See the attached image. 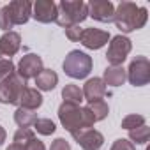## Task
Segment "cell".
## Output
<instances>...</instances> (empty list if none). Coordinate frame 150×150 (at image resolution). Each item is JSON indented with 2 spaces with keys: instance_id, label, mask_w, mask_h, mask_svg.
Wrapping results in <instances>:
<instances>
[{
  "instance_id": "6da1fadb",
  "label": "cell",
  "mask_w": 150,
  "mask_h": 150,
  "mask_svg": "<svg viewBox=\"0 0 150 150\" xmlns=\"http://www.w3.org/2000/svg\"><path fill=\"white\" fill-rule=\"evenodd\" d=\"M148 13L145 7L136 6L134 2H120L113 14V23L122 34H129L145 27Z\"/></svg>"
},
{
  "instance_id": "7a4b0ae2",
  "label": "cell",
  "mask_w": 150,
  "mask_h": 150,
  "mask_svg": "<svg viewBox=\"0 0 150 150\" xmlns=\"http://www.w3.org/2000/svg\"><path fill=\"white\" fill-rule=\"evenodd\" d=\"M58 118L64 129H67L71 134H76L83 129H92L96 124V118L88 108H80L76 104H69V103L60 104Z\"/></svg>"
},
{
  "instance_id": "3957f363",
  "label": "cell",
  "mask_w": 150,
  "mask_h": 150,
  "mask_svg": "<svg viewBox=\"0 0 150 150\" xmlns=\"http://www.w3.org/2000/svg\"><path fill=\"white\" fill-rule=\"evenodd\" d=\"M88 18V7L83 0H62L57 4V23L62 28L80 25Z\"/></svg>"
},
{
  "instance_id": "277c9868",
  "label": "cell",
  "mask_w": 150,
  "mask_h": 150,
  "mask_svg": "<svg viewBox=\"0 0 150 150\" xmlns=\"http://www.w3.org/2000/svg\"><path fill=\"white\" fill-rule=\"evenodd\" d=\"M92 65H94L92 57L87 55V53H83V51H80V50L69 51L67 57L62 62L64 72L67 74L69 78H72V80H83V78H87L88 74H90V71H92Z\"/></svg>"
},
{
  "instance_id": "5b68a950",
  "label": "cell",
  "mask_w": 150,
  "mask_h": 150,
  "mask_svg": "<svg viewBox=\"0 0 150 150\" xmlns=\"http://www.w3.org/2000/svg\"><path fill=\"white\" fill-rule=\"evenodd\" d=\"M132 50V42L129 37L118 34L115 37H111V42L108 46V53H106V60L111 67H117V65H122L124 60L127 58V55L131 53Z\"/></svg>"
},
{
  "instance_id": "8992f818",
  "label": "cell",
  "mask_w": 150,
  "mask_h": 150,
  "mask_svg": "<svg viewBox=\"0 0 150 150\" xmlns=\"http://www.w3.org/2000/svg\"><path fill=\"white\" fill-rule=\"evenodd\" d=\"M27 87V81H23L18 74H11L9 78L0 81V103L2 104H18L21 90Z\"/></svg>"
},
{
  "instance_id": "52a82bcc",
  "label": "cell",
  "mask_w": 150,
  "mask_h": 150,
  "mask_svg": "<svg viewBox=\"0 0 150 150\" xmlns=\"http://www.w3.org/2000/svg\"><path fill=\"white\" fill-rule=\"evenodd\" d=\"M127 80L134 87H143L148 85L150 81V62L146 57H136L131 60L129 69L125 71Z\"/></svg>"
},
{
  "instance_id": "ba28073f",
  "label": "cell",
  "mask_w": 150,
  "mask_h": 150,
  "mask_svg": "<svg viewBox=\"0 0 150 150\" xmlns=\"http://www.w3.org/2000/svg\"><path fill=\"white\" fill-rule=\"evenodd\" d=\"M42 69H44L42 67V58L39 55H35V53H27V55L21 57V60H20V64L16 67V74L23 81H27L30 78L35 80V76Z\"/></svg>"
},
{
  "instance_id": "9c48e42d",
  "label": "cell",
  "mask_w": 150,
  "mask_h": 150,
  "mask_svg": "<svg viewBox=\"0 0 150 150\" xmlns=\"http://www.w3.org/2000/svg\"><path fill=\"white\" fill-rule=\"evenodd\" d=\"M87 7H88V16H92L96 21H101V23L113 21L115 6L110 0H92L90 4H87Z\"/></svg>"
},
{
  "instance_id": "30bf717a",
  "label": "cell",
  "mask_w": 150,
  "mask_h": 150,
  "mask_svg": "<svg viewBox=\"0 0 150 150\" xmlns=\"http://www.w3.org/2000/svg\"><path fill=\"white\" fill-rule=\"evenodd\" d=\"M110 34L106 30H99V28H83V34H81V39L80 42L87 48V50H101L104 44H108L110 41Z\"/></svg>"
},
{
  "instance_id": "8fae6325",
  "label": "cell",
  "mask_w": 150,
  "mask_h": 150,
  "mask_svg": "<svg viewBox=\"0 0 150 150\" xmlns=\"http://www.w3.org/2000/svg\"><path fill=\"white\" fill-rule=\"evenodd\" d=\"M72 138L76 139V143L83 150H99L104 145V136L96 129H83L76 134H72Z\"/></svg>"
},
{
  "instance_id": "7c38bea8",
  "label": "cell",
  "mask_w": 150,
  "mask_h": 150,
  "mask_svg": "<svg viewBox=\"0 0 150 150\" xmlns=\"http://www.w3.org/2000/svg\"><path fill=\"white\" fill-rule=\"evenodd\" d=\"M32 16L39 23L57 21V4L53 0H37L35 4H32Z\"/></svg>"
},
{
  "instance_id": "4fadbf2b",
  "label": "cell",
  "mask_w": 150,
  "mask_h": 150,
  "mask_svg": "<svg viewBox=\"0 0 150 150\" xmlns=\"http://www.w3.org/2000/svg\"><path fill=\"white\" fill-rule=\"evenodd\" d=\"M21 48V35L18 32H6L0 37V58H9L14 57Z\"/></svg>"
},
{
  "instance_id": "5bb4252c",
  "label": "cell",
  "mask_w": 150,
  "mask_h": 150,
  "mask_svg": "<svg viewBox=\"0 0 150 150\" xmlns=\"http://www.w3.org/2000/svg\"><path fill=\"white\" fill-rule=\"evenodd\" d=\"M7 7L11 11V18L14 25H25L32 16V4L28 0H14V2L7 4Z\"/></svg>"
},
{
  "instance_id": "9a60e30c",
  "label": "cell",
  "mask_w": 150,
  "mask_h": 150,
  "mask_svg": "<svg viewBox=\"0 0 150 150\" xmlns=\"http://www.w3.org/2000/svg\"><path fill=\"white\" fill-rule=\"evenodd\" d=\"M81 92H83V99H87L88 103L101 101L106 96V85H104L103 78H90L83 85V90Z\"/></svg>"
},
{
  "instance_id": "2e32d148",
  "label": "cell",
  "mask_w": 150,
  "mask_h": 150,
  "mask_svg": "<svg viewBox=\"0 0 150 150\" xmlns=\"http://www.w3.org/2000/svg\"><path fill=\"white\" fill-rule=\"evenodd\" d=\"M42 104V96L37 88H30V87H25L20 94V99H18V108H25V110H32L35 111L37 108H41Z\"/></svg>"
},
{
  "instance_id": "e0dca14e",
  "label": "cell",
  "mask_w": 150,
  "mask_h": 150,
  "mask_svg": "<svg viewBox=\"0 0 150 150\" xmlns=\"http://www.w3.org/2000/svg\"><path fill=\"white\" fill-rule=\"evenodd\" d=\"M57 83H58V74L55 71H51V69H42L37 76H35V85L42 92L53 90L57 87Z\"/></svg>"
},
{
  "instance_id": "ac0fdd59",
  "label": "cell",
  "mask_w": 150,
  "mask_h": 150,
  "mask_svg": "<svg viewBox=\"0 0 150 150\" xmlns=\"http://www.w3.org/2000/svg\"><path fill=\"white\" fill-rule=\"evenodd\" d=\"M127 80V74H125V69L122 65H117V67H108L104 71V85H110V87H120L124 85V81Z\"/></svg>"
},
{
  "instance_id": "d6986e66",
  "label": "cell",
  "mask_w": 150,
  "mask_h": 150,
  "mask_svg": "<svg viewBox=\"0 0 150 150\" xmlns=\"http://www.w3.org/2000/svg\"><path fill=\"white\" fill-rule=\"evenodd\" d=\"M62 99H64V103L80 106V103L83 101V92H81V88H80L78 85L69 83V85H65V87L62 88Z\"/></svg>"
},
{
  "instance_id": "ffe728a7",
  "label": "cell",
  "mask_w": 150,
  "mask_h": 150,
  "mask_svg": "<svg viewBox=\"0 0 150 150\" xmlns=\"http://www.w3.org/2000/svg\"><path fill=\"white\" fill-rule=\"evenodd\" d=\"M35 120H37V115H35V111H32V110L18 108V110L14 111V122H16L20 127H30V125H34Z\"/></svg>"
},
{
  "instance_id": "44dd1931",
  "label": "cell",
  "mask_w": 150,
  "mask_h": 150,
  "mask_svg": "<svg viewBox=\"0 0 150 150\" xmlns=\"http://www.w3.org/2000/svg\"><path fill=\"white\" fill-rule=\"evenodd\" d=\"M88 110H90V113L94 115V118H96V122H101V120H104L106 117H108V113H110V108H108V104L101 99V101H94V103H88V106H87Z\"/></svg>"
},
{
  "instance_id": "7402d4cb",
  "label": "cell",
  "mask_w": 150,
  "mask_h": 150,
  "mask_svg": "<svg viewBox=\"0 0 150 150\" xmlns=\"http://www.w3.org/2000/svg\"><path fill=\"white\" fill-rule=\"evenodd\" d=\"M148 138H150V129L146 127V125H141V127H138V129H132V131H129V141L134 145H145L146 141H148Z\"/></svg>"
},
{
  "instance_id": "603a6c76",
  "label": "cell",
  "mask_w": 150,
  "mask_h": 150,
  "mask_svg": "<svg viewBox=\"0 0 150 150\" xmlns=\"http://www.w3.org/2000/svg\"><path fill=\"white\" fill-rule=\"evenodd\" d=\"M34 127H35V131L39 132V134H42V136H50V134H53L55 132V124H53V120H50V118H37L35 122H34Z\"/></svg>"
},
{
  "instance_id": "cb8c5ba5",
  "label": "cell",
  "mask_w": 150,
  "mask_h": 150,
  "mask_svg": "<svg viewBox=\"0 0 150 150\" xmlns=\"http://www.w3.org/2000/svg\"><path fill=\"white\" fill-rule=\"evenodd\" d=\"M141 125H145V117H143V115L132 113V115H127V117L122 120V129H127V131L138 129V127H141Z\"/></svg>"
},
{
  "instance_id": "d4e9b609",
  "label": "cell",
  "mask_w": 150,
  "mask_h": 150,
  "mask_svg": "<svg viewBox=\"0 0 150 150\" xmlns=\"http://www.w3.org/2000/svg\"><path fill=\"white\" fill-rule=\"evenodd\" d=\"M34 138L35 136H34V131L30 127H20L14 132V143H18V145H25V143H28Z\"/></svg>"
},
{
  "instance_id": "484cf974",
  "label": "cell",
  "mask_w": 150,
  "mask_h": 150,
  "mask_svg": "<svg viewBox=\"0 0 150 150\" xmlns=\"http://www.w3.org/2000/svg\"><path fill=\"white\" fill-rule=\"evenodd\" d=\"M13 27H14V23H13V18H11V11H9L7 6H4L0 9V28L6 30V32H11Z\"/></svg>"
},
{
  "instance_id": "4316f807",
  "label": "cell",
  "mask_w": 150,
  "mask_h": 150,
  "mask_svg": "<svg viewBox=\"0 0 150 150\" xmlns=\"http://www.w3.org/2000/svg\"><path fill=\"white\" fill-rule=\"evenodd\" d=\"M14 72H16V67H14V64L9 58H0V81L9 78Z\"/></svg>"
},
{
  "instance_id": "83f0119b",
  "label": "cell",
  "mask_w": 150,
  "mask_h": 150,
  "mask_svg": "<svg viewBox=\"0 0 150 150\" xmlns=\"http://www.w3.org/2000/svg\"><path fill=\"white\" fill-rule=\"evenodd\" d=\"M64 30H65V35H67L69 41H72V42H80L81 34H83V28H80V25L67 27V28H64Z\"/></svg>"
},
{
  "instance_id": "f1b7e54d",
  "label": "cell",
  "mask_w": 150,
  "mask_h": 150,
  "mask_svg": "<svg viewBox=\"0 0 150 150\" xmlns=\"http://www.w3.org/2000/svg\"><path fill=\"white\" fill-rule=\"evenodd\" d=\"M111 150H136V148H134V145H132L129 139L120 138V139H115V141H113Z\"/></svg>"
},
{
  "instance_id": "f546056e",
  "label": "cell",
  "mask_w": 150,
  "mask_h": 150,
  "mask_svg": "<svg viewBox=\"0 0 150 150\" xmlns=\"http://www.w3.org/2000/svg\"><path fill=\"white\" fill-rule=\"evenodd\" d=\"M23 148H25V150H46L44 143H42L41 139H37V138H34V139H30L28 143H25Z\"/></svg>"
},
{
  "instance_id": "4dcf8cb0",
  "label": "cell",
  "mask_w": 150,
  "mask_h": 150,
  "mask_svg": "<svg viewBox=\"0 0 150 150\" xmlns=\"http://www.w3.org/2000/svg\"><path fill=\"white\" fill-rule=\"evenodd\" d=\"M50 150H71V145H69V141H65L64 138H57V139L51 143Z\"/></svg>"
},
{
  "instance_id": "1f68e13d",
  "label": "cell",
  "mask_w": 150,
  "mask_h": 150,
  "mask_svg": "<svg viewBox=\"0 0 150 150\" xmlns=\"http://www.w3.org/2000/svg\"><path fill=\"white\" fill-rule=\"evenodd\" d=\"M6 150H25V148H23V145H18V143H11V145H9Z\"/></svg>"
},
{
  "instance_id": "d6a6232c",
  "label": "cell",
  "mask_w": 150,
  "mask_h": 150,
  "mask_svg": "<svg viewBox=\"0 0 150 150\" xmlns=\"http://www.w3.org/2000/svg\"><path fill=\"white\" fill-rule=\"evenodd\" d=\"M6 136H7V132H6V129L0 125V145H2L4 141H6Z\"/></svg>"
}]
</instances>
